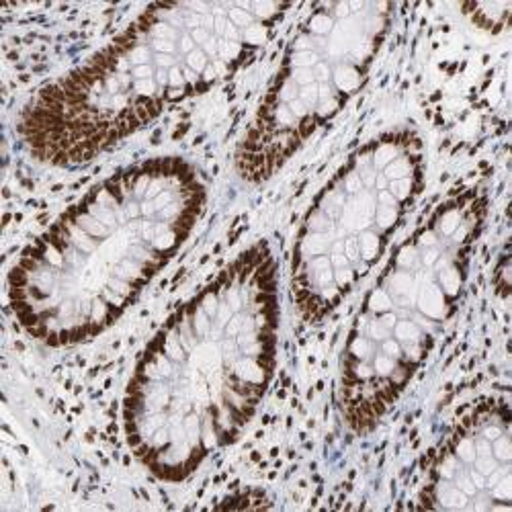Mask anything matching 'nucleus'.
<instances>
[{
    "label": "nucleus",
    "mask_w": 512,
    "mask_h": 512,
    "mask_svg": "<svg viewBox=\"0 0 512 512\" xmlns=\"http://www.w3.org/2000/svg\"><path fill=\"white\" fill-rule=\"evenodd\" d=\"M277 324V269L261 244L154 338L127 390L125 431L160 478L183 480L242 431L273 373Z\"/></svg>",
    "instance_id": "nucleus-1"
},
{
    "label": "nucleus",
    "mask_w": 512,
    "mask_h": 512,
    "mask_svg": "<svg viewBox=\"0 0 512 512\" xmlns=\"http://www.w3.org/2000/svg\"><path fill=\"white\" fill-rule=\"evenodd\" d=\"M203 203L179 158L105 181L23 252L11 273L17 320L52 347L101 332L189 236Z\"/></svg>",
    "instance_id": "nucleus-2"
},
{
    "label": "nucleus",
    "mask_w": 512,
    "mask_h": 512,
    "mask_svg": "<svg viewBox=\"0 0 512 512\" xmlns=\"http://www.w3.org/2000/svg\"><path fill=\"white\" fill-rule=\"evenodd\" d=\"M283 11L281 3L154 5L82 68L41 91L21 117V134L46 160L136 82H158L175 101L207 89L265 44Z\"/></svg>",
    "instance_id": "nucleus-3"
},
{
    "label": "nucleus",
    "mask_w": 512,
    "mask_h": 512,
    "mask_svg": "<svg viewBox=\"0 0 512 512\" xmlns=\"http://www.w3.org/2000/svg\"><path fill=\"white\" fill-rule=\"evenodd\" d=\"M482 213L474 195L447 203L429 228L398 250L369 293L349 340L340 386L343 412L359 433L396 402L449 316Z\"/></svg>",
    "instance_id": "nucleus-4"
},
{
    "label": "nucleus",
    "mask_w": 512,
    "mask_h": 512,
    "mask_svg": "<svg viewBox=\"0 0 512 512\" xmlns=\"http://www.w3.org/2000/svg\"><path fill=\"white\" fill-rule=\"evenodd\" d=\"M420 142L392 134L361 150L318 197L295 248L293 291L310 320L328 314L377 259L420 183Z\"/></svg>",
    "instance_id": "nucleus-5"
},
{
    "label": "nucleus",
    "mask_w": 512,
    "mask_h": 512,
    "mask_svg": "<svg viewBox=\"0 0 512 512\" xmlns=\"http://www.w3.org/2000/svg\"><path fill=\"white\" fill-rule=\"evenodd\" d=\"M512 3H476V5H465L463 11L469 13L472 21L488 31H500L510 17Z\"/></svg>",
    "instance_id": "nucleus-6"
}]
</instances>
